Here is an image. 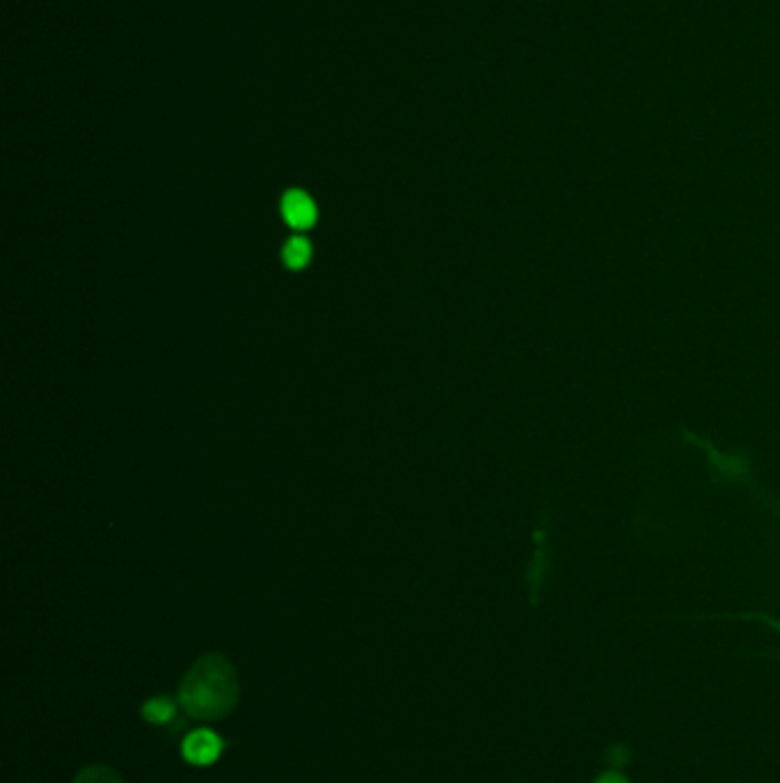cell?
Instances as JSON below:
<instances>
[{
  "instance_id": "obj_1",
  "label": "cell",
  "mask_w": 780,
  "mask_h": 783,
  "mask_svg": "<svg viewBox=\"0 0 780 783\" xmlns=\"http://www.w3.org/2000/svg\"><path fill=\"white\" fill-rule=\"evenodd\" d=\"M241 696L236 669L225 655L211 653L197 660L179 683L183 713L202 722H216L236 708Z\"/></svg>"
},
{
  "instance_id": "obj_2",
  "label": "cell",
  "mask_w": 780,
  "mask_h": 783,
  "mask_svg": "<svg viewBox=\"0 0 780 783\" xmlns=\"http://www.w3.org/2000/svg\"><path fill=\"white\" fill-rule=\"evenodd\" d=\"M680 435L687 445L700 449L705 454L714 486L719 484H739L748 486L753 481V452L748 447L721 449L712 438L700 435L696 431L680 426Z\"/></svg>"
},
{
  "instance_id": "obj_3",
  "label": "cell",
  "mask_w": 780,
  "mask_h": 783,
  "mask_svg": "<svg viewBox=\"0 0 780 783\" xmlns=\"http://www.w3.org/2000/svg\"><path fill=\"white\" fill-rule=\"evenodd\" d=\"M549 529H552V502L543 504L538 516V525L533 529V555L527 568V593L531 605L540 603L545 580L552 571V550H549Z\"/></svg>"
},
{
  "instance_id": "obj_4",
  "label": "cell",
  "mask_w": 780,
  "mask_h": 783,
  "mask_svg": "<svg viewBox=\"0 0 780 783\" xmlns=\"http://www.w3.org/2000/svg\"><path fill=\"white\" fill-rule=\"evenodd\" d=\"M222 749H225V740L211 729H195L183 738L181 754L190 765L206 767L213 765L220 758Z\"/></svg>"
},
{
  "instance_id": "obj_5",
  "label": "cell",
  "mask_w": 780,
  "mask_h": 783,
  "mask_svg": "<svg viewBox=\"0 0 780 783\" xmlns=\"http://www.w3.org/2000/svg\"><path fill=\"white\" fill-rule=\"evenodd\" d=\"M282 213H284L286 223H289L291 227H298V229L312 227L314 220H316V207H314L312 197L305 195L302 191H291V193L284 195Z\"/></svg>"
},
{
  "instance_id": "obj_6",
  "label": "cell",
  "mask_w": 780,
  "mask_h": 783,
  "mask_svg": "<svg viewBox=\"0 0 780 783\" xmlns=\"http://www.w3.org/2000/svg\"><path fill=\"white\" fill-rule=\"evenodd\" d=\"M140 713H142V719H147L149 724L165 726V724H170L174 717H177V703H174L170 696H154V699L142 703Z\"/></svg>"
},
{
  "instance_id": "obj_7",
  "label": "cell",
  "mask_w": 780,
  "mask_h": 783,
  "mask_svg": "<svg viewBox=\"0 0 780 783\" xmlns=\"http://www.w3.org/2000/svg\"><path fill=\"white\" fill-rule=\"evenodd\" d=\"M71 783H124L122 774L108 765H87Z\"/></svg>"
},
{
  "instance_id": "obj_8",
  "label": "cell",
  "mask_w": 780,
  "mask_h": 783,
  "mask_svg": "<svg viewBox=\"0 0 780 783\" xmlns=\"http://www.w3.org/2000/svg\"><path fill=\"white\" fill-rule=\"evenodd\" d=\"M282 257L289 268H302L309 261V257H312V245H309L307 239H302V236H296V239H291L284 245Z\"/></svg>"
},
{
  "instance_id": "obj_9",
  "label": "cell",
  "mask_w": 780,
  "mask_h": 783,
  "mask_svg": "<svg viewBox=\"0 0 780 783\" xmlns=\"http://www.w3.org/2000/svg\"><path fill=\"white\" fill-rule=\"evenodd\" d=\"M625 761H627V751L623 747H616V749L609 751V763H614V767L623 765Z\"/></svg>"
},
{
  "instance_id": "obj_10",
  "label": "cell",
  "mask_w": 780,
  "mask_h": 783,
  "mask_svg": "<svg viewBox=\"0 0 780 783\" xmlns=\"http://www.w3.org/2000/svg\"><path fill=\"white\" fill-rule=\"evenodd\" d=\"M595 783H630V781H627L623 774H618V772H607V774H602V777Z\"/></svg>"
}]
</instances>
